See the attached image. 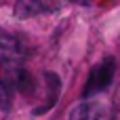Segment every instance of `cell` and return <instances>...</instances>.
Instances as JSON below:
<instances>
[{
    "instance_id": "5",
    "label": "cell",
    "mask_w": 120,
    "mask_h": 120,
    "mask_svg": "<svg viewBox=\"0 0 120 120\" xmlns=\"http://www.w3.org/2000/svg\"><path fill=\"white\" fill-rule=\"evenodd\" d=\"M11 99H13V84L6 82V80H0V108L8 110Z\"/></svg>"
},
{
    "instance_id": "3",
    "label": "cell",
    "mask_w": 120,
    "mask_h": 120,
    "mask_svg": "<svg viewBox=\"0 0 120 120\" xmlns=\"http://www.w3.org/2000/svg\"><path fill=\"white\" fill-rule=\"evenodd\" d=\"M21 55H23V46L19 38L0 30V59L4 63H17Z\"/></svg>"
},
{
    "instance_id": "1",
    "label": "cell",
    "mask_w": 120,
    "mask_h": 120,
    "mask_svg": "<svg viewBox=\"0 0 120 120\" xmlns=\"http://www.w3.org/2000/svg\"><path fill=\"white\" fill-rule=\"evenodd\" d=\"M114 72H116V61H114L112 57H105L103 61H99V63L91 70L82 95H84V97H91V95H97V93L105 91V89L112 84V80H114Z\"/></svg>"
},
{
    "instance_id": "4",
    "label": "cell",
    "mask_w": 120,
    "mask_h": 120,
    "mask_svg": "<svg viewBox=\"0 0 120 120\" xmlns=\"http://www.w3.org/2000/svg\"><path fill=\"white\" fill-rule=\"evenodd\" d=\"M42 11H44L42 0H17L15 2V17L19 19H30Z\"/></svg>"
},
{
    "instance_id": "6",
    "label": "cell",
    "mask_w": 120,
    "mask_h": 120,
    "mask_svg": "<svg viewBox=\"0 0 120 120\" xmlns=\"http://www.w3.org/2000/svg\"><path fill=\"white\" fill-rule=\"evenodd\" d=\"M80 2H86V0H80Z\"/></svg>"
},
{
    "instance_id": "2",
    "label": "cell",
    "mask_w": 120,
    "mask_h": 120,
    "mask_svg": "<svg viewBox=\"0 0 120 120\" xmlns=\"http://www.w3.org/2000/svg\"><path fill=\"white\" fill-rule=\"evenodd\" d=\"M70 120H110V112L103 103L86 101V103H80L72 110Z\"/></svg>"
}]
</instances>
